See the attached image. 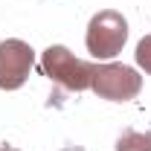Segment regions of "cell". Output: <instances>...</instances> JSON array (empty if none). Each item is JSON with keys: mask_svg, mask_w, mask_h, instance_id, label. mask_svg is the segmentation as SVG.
Here are the masks:
<instances>
[{"mask_svg": "<svg viewBox=\"0 0 151 151\" xmlns=\"http://www.w3.org/2000/svg\"><path fill=\"white\" fill-rule=\"evenodd\" d=\"M41 73L47 76V78H52L55 84H61V87L81 93V90H87L90 81H93V64L76 58L67 47L52 44V47H47L44 55H41Z\"/></svg>", "mask_w": 151, "mask_h": 151, "instance_id": "6da1fadb", "label": "cell"}, {"mask_svg": "<svg viewBox=\"0 0 151 151\" xmlns=\"http://www.w3.org/2000/svg\"><path fill=\"white\" fill-rule=\"evenodd\" d=\"M134 55H137V64L151 76V35H145L139 44H137V52H134Z\"/></svg>", "mask_w": 151, "mask_h": 151, "instance_id": "8992f818", "label": "cell"}, {"mask_svg": "<svg viewBox=\"0 0 151 151\" xmlns=\"http://www.w3.org/2000/svg\"><path fill=\"white\" fill-rule=\"evenodd\" d=\"M87 52L93 58H113L122 52L128 41V20L116 9H102L99 15L90 18L87 23Z\"/></svg>", "mask_w": 151, "mask_h": 151, "instance_id": "7a4b0ae2", "label": "cell"}, {"mask_svg": "<svg viewBox=\"0 0 151 151\" xmlns=\"http://www.w3.org/2000/svg\"><path fill=\"white\" fill-rule=\"evenodd\" d=\"M90 90L108 102H128L142 90V76L125 64H93Z\"/></svg>", "mask_w": 151, "mask_h": 151, "instance_id": "3957f363", "label": "cell"}, {"mask_svg": "<svg viewBox=\"0 0 151 151\" xmlns=\"http://www.w3.org/2000/svg\"><path fill=\"white\" fill-rule=\"evenodd\" d=\"M61 151H84V148H81V145H64Z\"/></svg>", "mask_w": 151, "mask_h": 151, "instance_id": "52a82bcc", "label": "cell"}, {"mask_svg": "<svg viewBox=\"0 0 151 151\" xmlns=\"http://www.w3.org/2000/svg\"><path fill=\"white\" fill-rule=\"evenodd\" d=\"M35 64V52L26 41L9 38L0 44V90H18L29 78V70Z\"/></svg>", "mask_w": 151, "mask_h": 151, "instance_id": "277c9868", "label": "cell"}, {"mask_svg": "<svg viewBox=\"0 0 151 151\" xmlns=\"http://www.w3.org/2000/svg\"><path fill=\"white\" fill-rule=\"evenodd\" d=\"M0 151H18L15 145H0Z\"/></svg>", "mask_w": 151, "mask_h": 151, "instance_id": "ba28073f", "label": "cell"}, {"mask_svg": "<svg viewBox=\"0 0 151 151\" xmlns=\"http://www.w3.org/2000/svg\"><path fill=\"white\" fill-rule=\"evenodd\" d=\"M116 151H151V128L148 131H128L119 134V139H116Z\"/></svg>", "mask_w": 151, "mask_h": 151, "instance_id": "5b68a950", "label": "cell"}]
</instances>
